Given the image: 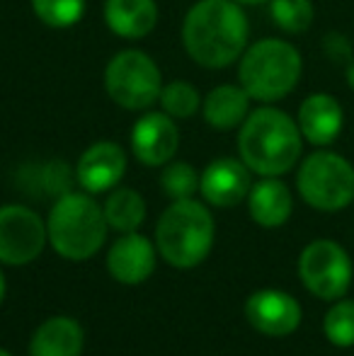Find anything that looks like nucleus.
Returning <instances> with one entry per match:
<instances>
[{
	"label": "nucleus",
	"instance_id": "nucleus-2",
	"mask_svg": "<svg viewBox=\"0 0 354 356\" xmlns=\"http://www.w3.org/2000/svg\"><path fill=\"white\" fill-rule=\"evenodd\" d=\"M303 136L298 124L277 107H260L248 114L238 134L241 160L262 177H279L298 163Z\"/></svg>",
	"mask_w": 354,
	"mask_h": 356
},
{
	"label": "nucleus",
	"instance_id": "nucleus-15",
	"mask_svg": "<svg viewBox=\"0 0 354 356\" xmlns=\"http://www.w3.org/2000/svg\"><path fill=\"white\" fill-rule=\"evenodd\" d=\"M298 129L301 136L313 145H330L340 136L342 124H345V112L342 104L332 95L316 92L308 95L298 107Z\"/></svg>",
	"mask_w": 354,
	"mask_h": 356
},
{
	"label": "nucleus",
	"instance_id": "nucleus-3",
	"mask_svg": "<svg viewBox=\"0 0 354 356\" xmlns=\"http://www.w3.org/2000/svg\"><path fill=\"white\" fill-rule=\"evenodd\" d=\"M109 223L104 209L86 192H68L56 199L49 211V243L61 257L83 262L90 259L107 240Z\"/></svg>",
	"mask_w": 354,
	"mask_h": 356
},
{
	"label": "nucleus",
	"instance_id": "nucleus-23",
	"mask_svg": "<svg viewBox=\"0 0 354 356\" xmlns=\"http://www.w3.org/2000/svg\"><path fill=\"white\" fill-rule=\"evenodd\" d=\"M32 10L47 27L68 29L86 15V0H32Z\"/></svg>",
	"mask_w": 354,
	"mask_h": 356
},
{
	"label": "nucleus",
	"instance_id": "nucleus-25",
	"mask_svg": "<svg viewBox=\"0 0 354 356\" xmlns=\"http://www.w3.org/2000/svg\"><path fill=\"white\" fill-rule=\"evenodd\" d=\"M199 177H202V175H199L189 163H182V160L172 163L170 160L161 175V187L172 202L192 199L194 192L199 189Z\"/></svg>",
	"mask_w": 354,
	"mask_h": 356
},
{
	"label": "nucleus",
	"instance_id": "nucleus-31",
	"mask_svg": "<svg viewBox=\"0 0 354 356\" xmlns=\"http://www.w3.org/2000/svg\"><path fill=\"white\" fill-rule=\"evenodd\" d=\"M0 356H13V354H10L8 349H0Z\"/></svg>",
	"mask_w": 354,
	"mask_h": 356
},
{
	"label": "nucleus",
	"instance_id": "nucleus-1",
	"mask_svg": "<svg viewBox=\"0 0 354 356\" xmlns=\"http://www.w3.org/2000/svg\"><path fill=\"white\" fill-rule=\"evenodd\" d=\"M250 24L236 0H199L182 22V44L197 66L221 71L241 61L248 49Z\"/></svg>",
	"mask_w": 354,
	"mask_h": 356
},
{
	"label": "nucleus",
	"instance_id": "nucleus-7",
	"mask_svg": "<svg viewBox=\"0 0 354 356\" xmlns=\"http://www.w3.org/2000/svg\"><path fill=\"white\" fill-rule=\"evenodd\" d=\"M104 90L114 104L129 112L151 109L163 90L161 68L146 51L124 49L104 68Z\"/></svg>",
	"mask_w": 354,
	"mask_h": 356
},
{
	"label": "nucleus",
	"instance_id": "nucleus-22",
	"mask_svg": "<svg viewBox=\"0 0 354 356\" xmlns=\"http://www.w3.org/2000/svg\"><path fill=\"white\" fill-rule=\"evenodd\" d=\"M269 15L282 32L301 34L313 24V3L311 0H269Z\"/></svg>",
	"mask_w": 354,
	"mask_h": 356
},
{
	"label": "nucleus",
	"instance_id": "nucleus-11",
	"mask_svg": "<svg viewBox=\"0 0 354 356\" xmlns=\"http://www.w3.org/2000/svg\"><path fill=\"white\" fill-rule=\"evenodd\" d=\"M179 131L170 114L146 112L131 129V150L138 163L148 168L168 165L177 153Z\"/></svg>",
	"mask_w": 354,
	"mask_h": 356
},
{
	"label": "nucleus",
	"instance_id": "nucleus-20",
	"mask_svg": "<svg viewBox=\"0 0 354 356\" xmlns=\"http://www.w3.org/2000/svg\"><path fill=\"white\" fill-rule=\"evenodd\" d=\"M104 218L119 233H134L146 220V202L136 189L119 187L104 202Z\"/></svg>",
	"mask_w": 354,
	"mask_h": 356
},
{
	"label": "nucleus",
	"instance_id": "nucleus-17",
	"mask_svg": "<svg viewBox=\"0 0 354 356\" xmlns=\"http://www.w3.org/2000/svg\"><path fill=\"white\" fill-rule=\"evenodd\" d=\"M86 344V332L81 323L66 315L44 320L32 334L29 356H81Z\"/></svg>",
	"mask_w": 354,
	"mask_h": 356
},
{
	"label": "nucleus",
	"instance_id": "nucleus-6",
	"mask_svg": "<svg viewBox=\"0 0 354 356\" xmlns=\"http://www.w3.org/2000/svg\"><path fill=\"white\" fill-rule=\"evenodd\" d=\"M301 199L318 211H342L354 202V168L332 150H318L301 163L296 175Z\"/></svg>",
	"mask_w": 354,
	"mask_h": 356
},
{
	"label": "nucleus",
	"instance_id": "nucleus-8",
	"mask_svg": "<svg viewBox=\"0 0 354 356\" xmlns=\"http://www.w3.org/2000/svg\"><path fill=\"white\" fill-rule=\"evenodd\" d=\"M298 277L313 296L337 300L352 284V259L335 240H313L298 257Z\"/></svg>",
	"mask_w": 354,
	"mask_h": 356
},
{
	"label": "nucleus",
	"instance_id": "nucleus-9",
	"mask_svg": "<svg viewBox=\"0 0 354 356\" xmlns=\"http://www.w3.org/2000/svg\"><path fill=\"white\" fill-rule=\"evenodd\" d=\"M49 240L47 223L37 211L19 204L0 207V262L22 267L42 254Z\"/></svg>",
	"mask_w": 354,
	"mask_h": 356
},
{
	"label": "nucleus",
	"instance_id": "nucleus-10",
	"mask_svg": "<svg viewBox=\"0 0 354 356\" xmlns=\"http://www.w3.org/2000/svg\"><path fill=\"white\" fill-rule=\"evenodd\" d=\"M301 305L293 296L279 289L255 291L246 300V318L267 337H287L301 325Z\"/></svg>",
	"mask_w": 354,
	"mask_h": 356
},
{
	"label": "nucleus",
	"instance_id": "nucleus-24",
	"mask_svg": "<svg viewBox=\"0 0 354 356\" xmlns=\"http://www.w3.org/2000/svg\"><path fill=\"white\" fill-rule=\"evenodd\" d=\"M323 330L335 347H354V300H337L325 313Z\"/></svg>",
	"mask_w": 354,
	"mask_h": 356
},
{
	"label": "nucleus",
	"instance_id": "nucleus-26",
	"mask_svg": "<svg viewBox=\"0 0 354 356\" xmlns=\"http://www.w3.org/2000/svg\"><path fill=\"white\" fill-rule=\"evenodd\" d=\"M73 177H76V175H73L71 170H68V165L61 163V160L44 165L42 172H39V182H42L44 192L56 194V197H63V194L71 192Z\"/></svg>",
	"mask_w": 354,
	"mask_h": 356
},
{
	"label": "nucleus",
	"instance_id": "nucleus-19",
	"mask_svg": "<svg viewBox=\"0 0 354 356\" xmlns=\"http://www.w3.org/2000/svg\"><path fill=\"white\" fill-rule=\"evenodd\" d=\"M250 216L262 228H279L293 211V199L289 187L277 177H265L250 187L248 194Z\"/></svg>",
	"mask_w": 354,
	"mask_h": 356
},
{
	"label": "nucleus",
	"instance_id": "nucleus-29",
	"mask_svg": "<svg viewBox=\"0 0 354 356\" xmlns=\"http://www.w3.org/2000/svg\"><path fill=\"white\" fill-rule=\"evenodd\" d=\"M241 5H262V3H269V0H236Z\"/></svg>",
	"mask_w": 354,
	"mask_h": 356
},
{
	"label": "nucleus",
	"instance_id": "nucleus-4",
	"mask_svg": "<svg viewBox=\"0 0 354 356\" xmlns=\"http://www.w3.org/2000/svg\"><path fill=\"white\" fill-rule=\"evenodd\" d=\"M303 73L301 54L284 39H260L243 51L238 80L252 99L272 104L298 85Z\"/></svg>",
	"mask_w": 354,
	"mask_h": 356
},
{
	"label": "nucleus",
	"instance_id": "nucleus-13",
	"mask_svg": "<svg viewBox=\"0 0 354 356\" xmlns=\"http://www.w3.org/2000/svg\"><path fill=\"white\" fill-rule=\"evenodd\" d=\"M127 172V153L119 143L97 141L81 155L76 165V179L88 194H102L114 189Z\"/></svg>",
	"mask_w": 354,
	"mask_h": 356
},
{
	"label": "nucleus",
	"instance_id": "nucleus-27",
	"mask_svg": "<svg viewBox=\"0 0 354 356\" xmlns=\"http://www.w3.org/2000/svg\"><path fill=\"white\" fill-rule=\"evenodd\" d=\"M325 51L332 61H342V58L352 61L350 58V42H347L342 34H330V37H325Z\"/></svg>",
	"mask_w": 354,
	"mask_h": 356
},
{
	"label": "nucleus",
	"instance_id": "nucleus-18",
	"mask_svg": "<svg viewBox=\"0 0 354 356\" xmlns=\"http://www.w3.org/2000/svg\"><path fill=\"white\" fill-rule=\"evenodd\" d=\"M250 99L243 85H218L202 99L204 122L218 131H231L248 119Z\"/></svg>",
	"mask_w": 354,
	"mask_h": 356
},
{
	"label": "nucleus",
	"instance_id": "nucleus-16",
	"mask_svg": "<svg viewBox=\"0 0 354 356\" xmlns=\"http://www.w3.org/2000/svg\"><path fill=\"white\" fill-rule=\"evenodd\" d=\"M104 24L122 39H143L158 24L156 0H104Z\"/></svg>",
	"mask_w": 354,
	"mask_h": 356
},
{
	"label": "nucleus",
	"instance_id": "nucleus-5",
	"mask_svg": "<svg viewBox=\"0 0 354 356\" xmlns=\"http://www.w3.org/2000/svg\"><path fill=\"white\" fill-rule=\"evenodd\" d=\"M214 218L204 204L194 199L172 202L163 211L156 228V245L168 264L192 269L209 257L214 248Z\"/></svg>",
	"mask_w": 354,
	"mask_h": 356
},
{
	"label": "nucleus",
	"instance_id": "nucleus-12",
	"mask_svg": "<svg viewBox=\"0 0 354 356\" xmlns=\"http://www.w3.org/2000/svg\"><path fill=\"white\" fill-rule=\"evenodd\" d=\"M250 168L236 158H216L204 168L199 192L211 207L228 209L250 194Z\"/></svg>",
	"mask_w": 354,
	"mask_h": 356
},
{
	"label": "nucleus",
	"instance_id": "nucleus-30",
	"mask_svg": "<svg viewBox=\"0 0 354 356\" xmlns=\"http://www.w3.org/2000/svg\"><path fill=\"white\" fill-rule=\"evenodd\" d=\"M3 298H5V277L0 272V303H3Z\"/></svg>",
	"mask_w": 354,
	"mask_h": 356
},
{
	"label": "nucleus",
	"instance_id": "nucleus-14",
	"mask_svg": "<svg viewBox=\"0 0 354 356\" xmlns=\"http://www.w3.org/2000/svg\"><path fill=\"white\" fill-rule=\"evenodd\" d=\"M107 269L119 284H143L156 269L153 243L141 233H124L107 252Z\"/></svg>",
	"mask_w": 354,
	"mask_h": 356
},
{
	"label": "nucleus",
	"instance_id": "nucleus-21",
	"mask_svg": "<svg viewBox=\"0 0 354 356\" xmlns=\"http://www.w3.org/2000/svg\"><path fill=\"white\" fill-rule=\"evenodd\" d=\"M158 102H161L163 112L170 114L172 119H189L194 112L202 109V95L187 80H172V83L163 85Z\"/></svg>",
	"mask_w": 354,
	"mask_h": 356
},
{
	"label": "nucleus",
	"instance_id": "nucleus-28",
	"mask_svg": "<svg viewBox=\"0 0 354 356\" xmlns=\"http://www.w3.org/2000/svg\"><path fill=\"white\" fill-rule=\"evenodd\" d=\"M347 83H350V88L354 90V58L350 61V66H347Z\"/></svg>",
	"mask_w": 354,
	"mask_h": 356
}]
</instances>
